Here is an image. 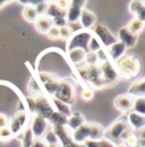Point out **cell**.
Masks as SVG:
<instances>
[{"label":"cell","mask_w":145,"mask_h":147,"mask_svg":"<svg viewBox=\"0 0 145 147\" xmlns=\"http://www.w3.org/2000/svg\"><path fill=\"white\" fill-rule=\"evenodd\" d=\"M85 55H86V51H84L83 49H72L70 51H68L69 61L76 66L85 61Z\"/></svg>","instance_id":"obj_24"},{"label":"cell","mask_w":145,"mask_h":147,"mask_svg":"<svg viewBox=\"0 0 145 147\" xmlns=\"http://www.w3.org/2000/svg\"><path fill=\"white\" fill-rule=\"evenodd\" d=\"M34 137L32 135V131L31 129L27 128L24 132V138H23V147H31L32 145V142H33Z\"/></svg>","instance_id":"obj_35"},{"label":"cell","mask_w":145,"mask_h":147,"mask_svg":"<svg viewBox=\"0 0 145 147\" xmlns=\"http://www.w3.org/2000/svg\"><path fill=\"white\" fill-rule=\"evenodd\" d=\"M113 65H115L116 71L118 74V77L126 79V80H130L137 77L138 74L141 73V68H142L140 59L136 55H133L121 57Z\"/></svg>","instance_id":"obj_2"},{"label":"cell","mask_w":145,"mask_h":147,"mask_svg":"<svg viewBox=\"0 0 145 147\" xmlns=\"http://www.w3.org/2000/svg\"><path fill=\"white\" fill-rule=\"evenodd\" d=\"M129 10L135 16L134 18H137L140 19V20H142V22H144V17H145L144 1H137V0L131 1L130 5H129Z\"/></svg>","instance_id":"obj_20"},{"label":"cell","mask_w":145,"mask_h":147,"mask_svg":"<svg viewBox=\"0 0 145 147\" xmlns=\"http://www.w3.org/2000/svg\"><path fill=\"white\" fill-rule=\"evenodd\" d=\"M23 17L26 19L27 22H32V23H34L36 18H37V14H36L33 5H31V2H27V5L24 7V9H23Z\"/></svg>","instance_id":"obj_27"},{"label":"cell","mask_w":145,"mask_h":147,"mask_svg":"<svg viewBox=\"0 0 145 147\" xmlns=\"http://www.w3.org/2000/svg\"><path fill=\"white\" fill-rule=\"evenodd\" d=\"M54 3H56V6H57L59 9L66 11V10L68 9V7H69L70 1H67V0H60V1H56Z\"/></svg>","instance_id":"obj_42"},{"label":"cell","mask_w":145,"mask_h":147,"mask_svg":"<svg viewBox=\"0 0 145 147\" xmlns=\"http://www.w3.org/2000/svg\"><path fill=\"white\" fill-rule=\"evenodd\" d=\"M82 98L85 100V101H90L93 98V91L91 90H84L82 92Z\"/></svg>","instance_id":"obj_44"},{"label":"cell","mask_w":145,"mask_h":147,"mask_svg":"<svg viewBox=\"0 0 145 147\" xmlns=\"http://www.w3.org/2000/svg\"><path fill=\"white\" fill-rule=\"evenodd\" d=\"M137 38H138V35L133 34L127 27H123L118 32V38L117 40L119 42H121L127 49V48H134L137 43Z\"/></svg>","instance_id":"obj_13"},{"label":"cell","mask_w":145,"mask_h":147,"mask_svg":"<svg viewBox=\"0 0 145 147\" xmlns=\"http://www.w3.org/2000/svg\"><path fill=\"white\" fill-rule=\"evenodd\" d=\"M26 120H27V114L25 111H18L14 114V117L10 120V131L13 135H17L22 132L25 126H26Z\"/></svg>","instance_id":"obj_10"},{"label":"cell","mask_w":145,"mask_h":147,"mask_svg":"<svg viewBox=\"0 0 145 147\" xmlns=\"http://www.w3.org/2000/svg\"><path fill=\"white\" fill-rule=\"evenodd\" d=\"M113 147H125V146H124V145L121 144V145H118V146H113Z\"/></svg>","instance_id":"obj_49"},{"label":"cell","mask_w":145,"mask_h":147,"mask_svg":"<svg viewBox=\"0 0 145 147\" xmlns=\"http://www.w3.org/2000/svg\"><path fill=\"white\" fill-rule=\"evenodd\" d=\"M28 92L32 95H41V87L37 84V80L35 78H31L30 83H28Z\"/></svg>","instance_id":"obj_31"},{"label":"cell","mask_w":145,"mask_h":147,"mask_svg":"<svg viewBox=\"0 0 145 147\" xmlns=\"http://www.w3.org/2000/svg\"><path fill=\"white\" fill-rule=\"evenodd\" d=\"M54 112V108L51 103V101L45 97L44 95H39L36 98H34V109L33 113L34 115L41 117L43 119H45L48 121V119L50 118V115Z\"/></svg>","instance_id":"obj_4"},{"label":"cell","mask_w":145,"mask_h":147,"mask_svg":"<svg viewBox=\"0 0 145 147\" xmlns=\"http://www.w3.org/2000/svg\"><path fill=\"white\" fill-rule=\"evenodd\" d=\"M86 1L85 0H74L70 1L68 9L66 10V20L68 23H76L78 22L81 11L84 9Z\"/></svg>","instance_id":"obj_9"},{"label":"cell","mask_w":145,"mask_h":147,"mask_svg":"<svg viewBox=\"0 0 145 147\" xmlns=\"http://www.w3.org/2000/svg\"><path fill=\"white\" fill-rule=\"evenodd\" d=\"M72 35V30L68 26H64V27H60L59 28V37L62 38V40H69Z\"/></svg>","instance_id":"obj_34"},{"label":"cell","mask_w":145,"mask_h":147,"mask_svg":"<svg viewBox=\"0 0 145 147\" xmlns=\"http://www.w3.org/2000/svg\"><path fill=\"white\" fill-rule=\"evenodd\" d=\"M95 55H96V58H98V60H99V65L102 63V62H106V61H108L109 60L108 55H107V51H106L103 48L99 49V50L95 52Z\"/></svg>","instance_id":"obj_38"},{"label":"cell","mask_w":145,"mask_h":147,"mask_svg":"<svg viewBox=\"0 0 145 147\" xmlns=\"http://www.w3.org/2000/svg\"><path fill=\"white\" fill-rule=\"evenodd\" d=\"M52 25L60 28V27H64L67 25V20L65 17H54L52 18Z\"/></svg>","instance_id":"obj_39"},{"label":"cell","mask_w":145,"mask_h":147,"mask_svg":"<svg viewBox=\"0 0 145 147\" xmlns=\"http://www.w3.org/2000/svg\"><path fill=\"white\" fill-rule=\"evenodd\" d=\"M91 36L92 33L90 31H81L77 34H72L67 44V51H70L72 49H83L87 52V43Z\"/></svg>","instance_id":"obj_7"},{"label":"cell","mask_w":145,"mask_h":147,"mask_svg":"<svg viewBox=\"0 0 145 147\" xmlns=\"http://www.w3.org/2000/svg\"><path fill=\"white\" fill-rule=\"evenodd\" d=\"M50 101H51V103L54 105V111L61 113L62 115H65L67 118L70 117V114L72 113V110H70V105H68V104H66V103H64V102H61V101H59V100H57L54 97H52Z\"/></svg>","instance_id":"obj_25"},{"label":"cell","mask_w":145,"mask_h":147,"mask_svg":"<svg viewBox=\"0 0 145 147\" xmlns=\"http://www.w3.org/2000/svg\"><path fill=\"white\" fill-rule=\"evenodd\" d=\"M84 123H85L84 117L79 112H72V114H70V117L67 118V125H66V127L69 129L70 131H74V130L79 128Z\"/></svg>","instance_id":"obj_21"},{"label":"cell","mask_w":145,"mask_h":147,"mask_svg":"<svg viewBox=\"0 0 145 147\" xmlns=\"http://www.w3.org/2000/svg\"><path fill=\"white\" fill-rule=\"evenodd\" d=\"M133 112L138 113V114H145V101L144 97H137L134 98V103H133Z\"/></svg>","instance_id":"obj_29"},{"label":"cell","mask_w":145,"mask_h":147,"mask_svg":"<svg viewBox=\"0 0 145 147\" xmlns=\"http://www.w3.org/2000/svg\"><path fill=\"white\" fill-rule=\"evenodd\" d=\"M133 134L134 131L128 125L127 118L125 115V117L117 119L107 130H104L103 139L109 142L110 144H112L113 146H118V145H121L127 137Z\"/></svg>","instance_id":"obj_1"},{"label":"cell","mask_w":145,"mask_h":147,"mask_svg":"<svg viewBox=\"0 0 145 147\" xmlns=\"http://www.w3.org/2000/svg\"><path fill=\"white\" fill-rule=\"evenodd\" d=\"M133 103H134V98L128 94L119 95L113 101V104H115L116 109L119 110L120 112H124V113H128V112L131 111Z\"/></svg>","instance_id":"obj_14"},{"label":"cell","mask_w":145,"mask_h":147,"mask_svg":"<svg viewBox=\"0 0 145 147\" xmlns=\"http://www.w3.org/2000/svg\"><path fill=\"white\" fill-rule=\"evenodd\" d=\"M44 138H42L43 140H44V143L47 144V145H51V144H58L59 143V140H58V138H57V136H56V134H54L52 130H50V131H47L45 134H44V136H43Z\"/></svg>","instance_id":"obj_33"},{"label":"cell","mask_w":145,"mask_h":147,"mask_svg":"<svg viewBox=\"0 0 145 147\" xmlns=\"http://www.w3.org/2000/svg\"><path fill=\"white\" fill-rule=\"evenodd\" d=\"M101 44L99 43V41L96 40V37L92 34L91 38L89 40V43H87V50L89 52H96L99 49H101Z\"/></svg>","instance_id":"obj_32"},{"label":"cell","mask_w":145,"mask_h":147,"mask_svg":"<svg viewBox=\"0 0 145 147\" xmlns=\"http://www.w3.org/2000/svg\"><path fill=\"white\" fill-rule=\"evenodd\" d=\"M34 24H35L36 30H37L39 32L45 33V34H47V32L54 26V25H52V18L49 17V16H47V15H43V16L37 17L36 20L34 22Z\"/></svg>","instance_id":"obj_22"},{"label":"cell","mask_w":145,"mask_h":147,"mask_svg":"<svg viewBox=\"0 0 145 147\" xmlns=\"http://www.w3.org/2000/svg\"><path fill=\"white\" fill-rule=\"evenodd\" d=\"M47 147H61V145L58 143V144H51V145H48Z\"/></svg>","instance_id":"obj_48"},{"label":"cell","mask_w":145,"mask_h":147,"mask_svg":"<svg viewBox=\"0 0 145 147\" xmlns=\"http://www.w3.org/2000/svg\"><path fill=\"white\" fill-rule=\"evenodd\" d=\"M48 125L49 122L41 118V117H37L34 115L33 119H32V125H31V131H32V135L34 138H42L44 136V134L47 132V128H48Z\"/></svg>","instance_id":"obj_11"},{"label":"cell","mask_w":145,"mask_h":147,"mask_svg":"<svg viewBox=\"0 0 145 147\" xmlns=\"http://www.w3.org/2000/svg\"><path fill=\"white\" fill-rule=\"evenodd\" d=\"M125 52H126V47L117 41L116 43L111 44L109 48H107V55H108V58L110 57L111 58V61L112 62H116L117 60H119L121 57L125 55Z\"/></svg>","instance_id":"obj_15"},{"label":"cell","mask_w":145,"mask_h":147,"mask_svg":"<svg viewBox=\"0 0 145 147\" xmlns=\"http://www.w3.org/2000/svg\"><path fill=\"white\" fill-rule=\"evenodd\" d=\"M48 145L44 143V140L42 138H34L32 142L31 147H47Z\"/></svg>","instance_id":"obj_43"},{"label":"cell","mask_w":145,"mask_h":147,"mask_svg":"<svg viewBox=\"0 0 145 147\" xmlns=\"http://www.w3.org/2000/svg\"><path fill=\"white\" fill-rule=\"evenodd\" d=\"M5 127H8V118L3 113H0V129Z\"/></svg>","instance_id":"obj_45"},{"label":"cell","mask_w":145,"mask_h":147,"mask_svg":"<svg viewBox=\"0 0 145 147\" xmlns=\"http://www.w3.org/2000/svg\"><path fill=\"white\" fill-rule=\"evenodd\" d=\"M85 61H86V66H94V65H99V60L96 58L95 52H86L85 55Z\"/></svg>","instance_id":"obj_36"},{"label":"cell","mask_w":145,"mask_h":147,"mask_svg":"<svg viewBox=\"0 0 145 147\" xmlns=\"http://www.w3.org/2000/svg\"><path fill=\"white\" fill-rule=\"evenodd\" d=\"M48 122H50L52 126H66L67 125V117L54 111L50 115V118L48 119Z\"/></svg>","instance_id":"obj_26"},{"label":"cell","mask_w":145,"mask_h":147,"mask_svg":"<svg viewBox=\"0 0 145 147\" xmlns=\"http://www.w3.org/2000/svg\"><path fill=\"white\" fill-rule=\"evenodd\" d=\"M84 80L89 83L94 88H102L106 86V83L102 78L99 65L85 66V79Z\"/></svg>","instance_id":"obj_5"},{"label":"cell","mask_w":145,"mask_h":147,"mask_svg":"<svg viewBox=\"0 0 145 147\" xmlns=\"http://www.w3.org/2000/svg\"><path fill=\"white\" fill-rule=\"evenodd\" d=\"M123 145L125 147H133L135 145H137V136L135 134L128 136L126 139L123 142Z\"/></svg>","instance_id":"obj_37"},{"label":"cell","mask_w":145,"mask_h":147,"mask_svg":"<svg viewBox=\"0 0 145 147\" xmlns=\"http://www.w3.org/2000/svg\"><path fill=\"white\" fill-rule=\"evenodd\" d=\"M126 27L133 34L138 35L144 28V22H142V20H140L137 18H133L128 23V26H126Z\"/></svg>","instance_id":"obj_28"},{"label":"cell","mask_w":145,"mask_h":147,"mask_svg":"<svg viewBox=\"0 0 145 147\" xmlns=\"http://www.w3.org/2000/svg\"><path fill=\"white\" fill-rule=\"evenodd\" d=\"M99 66H100V70H101L102 78H103V80L106 83V86L115 84L119 77H118V74L116 71V68H115L113 62L108 60L106 62L100 63Z\"/></svg>","instance_id":"obj_8"},{"label":"cell","mask_w":145,"mask_h":147,"mask_svg":"<svg viewBox=\"0 0 145 147\" xmlns=\"http://www.w3.org/2000/svg\"><path fill=\"white\" fill-rule=\"evenodd\" d=\"M40 77V80L44 87V90L47 91V93L52 97L54 94L56 93L57 88H58V85H59V80H57L54 78V76L49 75V74H45V73H41L39 75Z\"/></svg>","instance_id":"obj_12"},{"label":"cell","mask_w":145,"mask_h":147,"mask_svg":"<svg viewBox=\"0 0 145 147\" xmlns=\"http://www.w3.org/2000/svg\"><path fill=\"white\" fill-rule=\"evenodd\" d=\"M85 147H100V142H93V140H86L84 143Z\"/></svg>","instance_id":"obj_47"},{"label":"cell","mask_w":145,"mask_h":147,"mask_svg":"<svg viewBox=\"0 0 145 147\" xmlns=\"http://www.w3.org/2000/svg\"><path fill=\"white\" fill-rule=\"evenodd\" d=\"M89 129H90V122H85L79 128L72 131V142L77 144H84L89 139Z\"/></svg>","instance_id":"obj_17"},{"label":"cell","mask_w":145,"mask_h":147,"mask_svg":"<svg viewBox=\"0 0 145 147\" xmlns=\"http://www.w3.org/2000/svg\"><path fill=\"white\" fill-rule=\"evenodd\" d=\"M81 22V25L83 26V28L85 30H90L91 27H93L95 25V22H96V17L94 15L93 11H91L89 9H83L81 11V16H79V19Z\"/></svg>","instance_id":"obj_18"},{"label":"cell","mask_w":145,"mask_h":147,"mask_svg":"<svg viewBox=\"0 0 145 147\" xmlns=\"http://www.w3.org/2000/svg\"><path fill=\"white\" fill-rule=\"evenodd\" d=\"M47 35H48L49 38H51V40H57V38H59V28L56 27V26H52V27L47 32Z\"/></svg>","instance_id":"obj_41"},{"label":"cell","mask_w":145,"mask_h":147,"mask_svg":"<svg viewBox=\"0 0 145 147\" xmlns=\"http://www.w3.org/2000/svg\"><path fill=\"white\" fill-rule=\"evenodd\" d=\"M104 137V128L99 123L90 122L89 129V140L93 142H101Z\"/></svg>","instance_id":"obj_19"},{"label":"cell","mask_w":145,"mask_h":147,"mask_svg":"<svg viewBox=\"0 0 145 147\" xmlns=\"http://www.w3.org/2000/svg\"><path fill=\"white\" fill-rule=\"evenodd\" d=\"M93 32H94L93 35L96 37V40L99 41V43L101 44V47L103 45L106 49L109 48L111 44H113V43H116V42L118 41L117 37L115 36V35L110 32V30H109L107 26H104V25L98 24V25L94 27Z\"/></svg>","instance_id":"obj_6"},{"label":"cell","mask_w":145,"mask_h":147,"mask_svg":"<svg viewBox=\"0 0 145 147\" xmlns=\"http://www.w3.org/2000/svg\"><path fill=\"white\" fill-rule=\"evenodd\" d=\"M33 3H34L33 7H34L36 14H37V17L43 16V15L47 14V10H48V7H49L48 1H34Z\"/></svg>","instance_id":"obj_30"},{"label":"cell","mask_w":145,"mask_h":147,"mask_svg":"<svg viewBox=\"0 0 145 147\" xmlns=\"http://www.w3.org/2000/svg\"><path fill=\"white\" fill-rule=\"evenodd\" d=\"M52 97L68 104V105L72 104L75 102V90H74L72 84L67 79L59 80L58 88Z\"/></svg>","instance_id":"obj_3"},{"label":"cell","mask_w":145,"mask_h":147,"mask_svg":"<svg viewBox=\"0 0 145 147\" xmlns=\"http://www.w3.org/2000/svg\"><path fill=\"white\" fill-rule=\"evenodd\" d=\"M145 94V80L144 78L136 80L135 83H133V85L130 86V88L128 90V95H130L131 97L135 96L137 97H144Z\"/></svg>","instance_id":"obj_23"},{"label":"cell","mask_w":145,"mask_h":147,"mask_svg":"<svg viewBox=\"0 0 145 147\" xmlns=\"http://www.w3.org/2000/svg\"><path fill=\"white\" fill-rule=\"evenodd\" d=\"M61 147H85L84 144H77V143H75V142H68L67 144H64V145H61Z\"/></svg>","instance_id":"obj_46"},{"label":"cell","mask_w":145,"mask_h":147,"mask_svg":"<svg viewBox=\"0 0 145 147\" xmlns=\"http://www.w3.org/2000/svg\"><path fill=\"white\" fill-rule=\"evenodd\" d=\"M126 118L128 125L130 126V128L133 130H142L144 128L145 117L143 114H138V113L130 111V112L126 113Z\"/></svg>","instance_id":"obj_16"},{"label":"cell","mask_w":145,"mask_h":147,"mask_svg":"<svg viewBox=\"0 0 145 147\" xmlns=\"http://www.w3.org/2000/svg\"><path fill=\"white\" fill-rule=\"evenodd\" d=\"M133 147H142V146H140V145H135V146H133Z\"/></svg>","instance_id":"obj_50"},{"label":"cell","mask_w":145,"mask_h":147,"mask_svg":"<svg viewBox=\"0 0 145 147\" xmlns=\"http://www.w3.org/2000/svg\"><path fill=\"white\" fill-rule=\"evenodd\" d=\"M12 136H13V134H12L9 127H5V128L0 129V139L7 140V139H9Z\"/></svg>","instance_id":"obj_40"}]
</instances>
